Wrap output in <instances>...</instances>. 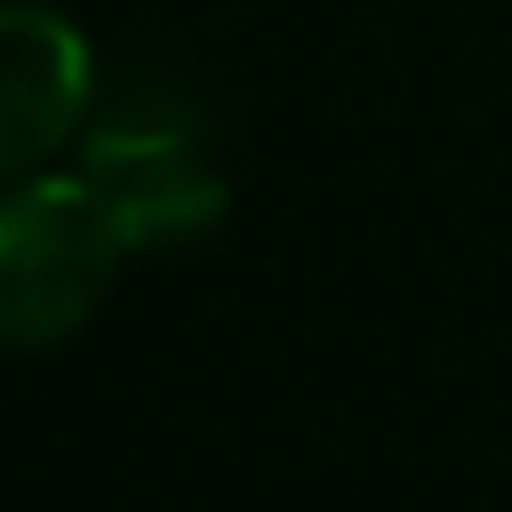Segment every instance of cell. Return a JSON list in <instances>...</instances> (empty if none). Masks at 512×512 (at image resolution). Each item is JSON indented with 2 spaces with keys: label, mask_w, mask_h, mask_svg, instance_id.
<instances>
[{
  "label": "cell",
  "mask_w": 512,
  "mask_h": 512,
  "mask_svg": "<svg viewBox=\"0 0 512 512\" xmlns=\"http://www.w3.org/2000/svg\"><path fill=\"white\" fill-rule=\"evenodd\" d=\"M99 71L85 36L43 0H0V176H29L78 141Z\"/></svg>",
  "instance_id": "3957f363"
},
{
  "label": "cell",
  "mask_w": 512,
  "mask_h": 512,
  "mask_svg": "<svg viewBox=\"0 0 512 512\" xmlns=\"http://www.w3.org/2000/svg\"><path fill=\"white\" fill-rule=\"evenodd\" d=\"M127 253L134 246L78 169L8 183L0 190V344L36 351L71 337L113 295Z\"/></svg>",
  "instance_id": "7a4b0ae2"
},
{
  "label": "cell",
  "mask_w": 512,
  "mask_h": 512,
  "mask_svg": "<svg viewBox=\"0 0 512 512\" xmlns=\"http://www.w3.org/2000/svg\"><path fill=\"white\" fill-rule=\"evenodd\" d=\"M78 176L113 211L134 253L197 246L225 225V169L211 155V106L183 71L134 64L92 92L78 127Z\"/></svg>",
  "instance_id": "6da1fadb"
}]
</instances>
